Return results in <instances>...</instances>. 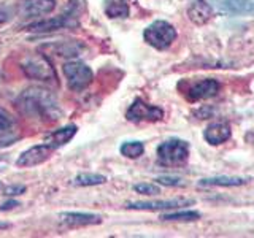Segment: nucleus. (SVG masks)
<instances>
[{
    "label": "nucleus",
    "instance_id": "obj_1",
    "mask_svg": "<svg viewBox=\"0 0 254 238\" xmlns=\"http://www.w3.org/2000/svg\"><path fill=\"white\" fill-rule=\"evenodd\" d=\"M16 107L21 115L43 124H53L62 118L61 103L54 94L40 86H32L22 91L16 100Z\"/></svg>",
    "mask_w": 254,
    "mask_h": 238
},
{
    "label": "nucleus",
    "instance_id": "obj_2",
    "mask_svg": "<svg viewBox=\"0 0 254 238\" xmlns=\"http://www.w3.org/2000/svg\"><path fill=\"white\" fill-rule=\"evenodd\" d=\"M143 38L145 42L153 46L154 50L164 51L167 48H170L173 42L177 40V29H175L170 22L167 21H154L143 32Z\"/></svg>",
    "mask_w": 254,
    "mask_h": 238
},
{
    "label": "nucleus",
    "instance_id": "obj_3",
    "mask_svg": "<svg viewBox=\"0 0 254 238\" xmlns=\"http://www.w3.org/2000/svg\"><path fill=\"white\" fill-rule=\"evenodd\" d=\"M189 157V143L180 138H170L157 146V159L162 165H181Z\"/></svg>",
    "mask_w": 254,
    "mask_h": 238
},
{
    "label": "nucleus",
    "instance_id": "obj_4",
    "mask_svg": "<svg viewBox=\"0 0 254 238\" xmlns=\"http://www.w3.org/2000/svg\"><path fill=\"white\" fill-rule=\"evenodd\" d=\"M62 73L71 91H84L92 83L94 73L89 65L81 60H68L62 65Z\"/></svg>",
    "mask_w": 254,
    "mask_h": 238
},
{
    "label": "nucleus",
    "instance_id": "obj_5",
    "mask_svg": "<svg viewBox=\"0 0 254 238\" xmlns=\"http://www.w3.org/2000/svg\"><path fill=\"white\" fill-rule=\"evenodd\" d=\"M21 70L26 73V76L32 79H38V81L45 83H58V76L45 56H34V58H27L21 62Z\"/></svg>",
    "mask_w": 254,
    "mask_h": 238
},
{
    "label": "nucleus",
    "instance_id": "obj_6",
    "mask_svg": "<svg viewBox=\"0 0 254 238\" xmlns=\"http://www.w3.org/2000/svg\"><path fill=\"white\" fill-rule=\"evenodd\" d=\"M164 118V110L156 105H149L145 100L135 99L129 110L126 111V119L130 122H157Z\"/></svg>",
    "mask_w": 254,
    "mask_h": 238
},
{
    "label": "nucleus",
    "instance_id": "obj_7",
    "mask_svg": "<svg viewBox=\"0 0 254 238\" xmlns=\"http://www.w3.org/2000/svg\"><path fill=\"white\" fill-rule=\"evenodd\" d=\"M194 205L192 198H170V200H146V202H127V210H140V211H164V210H177L181 206Z\"/></svg>",
    "mask_w": 254,
    "mask_h": 238
},
{
    "label": "nucleus",
    "instance_id": "obj_8",
    "mask_svg": "<svg viewBox=\"0 0 254 238\" xmlns=\"http://www.w3.org/2000/svg\"><path fill=\"white\" fill-rule=\"evenodd\" d=\"M219 89H221V84L218 79L205 78L190 84L186 89L185 95L189 102H198V100H206V99L214 97V95L219 92Z\"/></svg>",
    "mask_w": 254,
    "mask_h": 238
},
{
    "label": "nucleus",
    "instance_id": "obj_9",
    "mask_svg": "<svg viewBox=\"0 0 254 238\" xmlns=\"http://www.w3.org/2000/svg\"><path fill=\"white\" fill-rule=\"evenodd\" d=\"M53 151H54V148L46 145V143H43V145H35V146L24 151V153L18 157V161H16V165L21 167V169H29V167L40 165L50 159Z\"/></svg>",
    "mask_w": 254,
    "mask_h": 238
},
{
    "label": "nucleus",
    "instance_id": "obj_10",
    "mask_svg": "<svg viewBox=\"0 0 254 238\" xmlns=\"http://www.w3.org/2000/svg\"><path fill=\"white\" fill-rule=\"evenodd\" d=\"M19 140L14 118L5 108L0 107V149L13 145Z\"/></svg>",
    "mask_w": 254,
    "mask_h": 238
},
{
    "label": "nucleus",
    "instance_id": "obj_11",
    "mask_svg": "<svg viewBox=\"0 0 254 238\" xmlns=\"http://www.w3.org/2000/svg\"><path fill=\"white\" fill-rule=\"evenodd\" d=\"M211 2L221 13L254 16V0H211Z\"/></svg>",
    "mask_w": 254,
    "mask_h": 238
},
{
    "label": "nucleus",
    "instance_id": "obj_12",
    "mask_svg": "<svg viewBox=\"0 0 254 238\" xmlns=\"http://www.w3.org/2000/svg\"><path fill=\"white\" fill-rule=\"evenodd\" d=\"M70 24H71V18H68L67 14H62V16H54V18L32 22L29 26H26L24 30L32 32V34H51V32L61 30L70 26Z\"/></svg>",
    "mask_w": 254,
    "mask_h": 238
},
{
    "label": "nucleus",
    "instance_id": "obj_13",
    "mask_svg": "<svg viewBox=\"0 0 254 238\" xmlns=\"http://www.w3.org/2000/svg\"><path fill=\"white\" fill-rule=\"evenodd\" d=\"M56 0H24L19 6L21 16L27 19H34L38 16H46L54 11Z\"/></svg>",
    "mask_w": 254,
    "mask_h": 238
},
{
    "label": "nucleus",
    "instance_id": "obj_14",
    "mask_svg": "<svg viewBox=\"0 0 254 238\" xmlns=\"http://www.w3.org/2000/svg\"><path fill=\"white\" fill-rule=\"evenodd\" d=\"M59 221L68 227H84L100 224L102 216L94 213H81V211H64L59 214Z\"/></svg>",
    "mask_w": 254,
    "mask_h": 238
},
{
    "label": "nucleus",
    "instance_id": "obj_15",
    "mask_svg": "<svg viewBox=\"0 0 254 238\" xmlns=\"http://www.w3.org/2000/svg\"><path fill=\"white\" fill-rule=\"evenodd\" d=\"M214 8L206 0H194L188 8V18L197 26H203L213 18Z\"/></svg>",
    "mask_w": 254,
    "mask_h": 238
},
{
    "label": "nucleus",
    "instance_id": "obj_16",
    "mask_svg": "<svg viewBox=\"0 0 254 238\" xmlns=\"http://www.w3.org/2000/svg\"><path fill=\"white\" fill-rule=\"evenodd\" d=\"M40 50H45L46 53L61 56V58H76V56L83 53L84 45L79 42H54V43L42 46Z\"/></svg>",
    "mask_w": 254,
    "mask_h": 238
},
{
    "label": "nucleus",
    "instance_id": "obj_17",
    "mask_svg": "<svg viewBox=\"0 0 254 238\" xmlns=\"http://www.w3.org/2000/svg\"><path fill=\"white\" fill-rule=\"evenodd\" d=\"M230 135H232V132H230V127L226 122H211L203 130V138L211 146H216L227 141L230 138Z\"/></svg>",
    "mask_w": 254,
    "mask_h": 238
},
{
    "label": "nucleus",
    "instance_id": "obj_18",
    "mask_svg": "<svg viewBox=\"0 0 254 238\" xmlns=\"http://www.w3.org/2000/svg\"><path fill=\"white\" fill-rule=\"evenodd\" d=\"M78 132V127L75 124H70V125H65V127H61L58 130H53L51 133L46 135L45 138V143L46 145H50L51 148H61L64 145H67V143L75 137Z\"/></svg>",
    "mask_w": 254,
    "mask_h": 238
},
{
    "label": "nucleus",
    "instance_id": "obj_19",
    "mask_svg": "<svg viewBox=\"0 0 254 238\" xmlns=\"http://www.w3.org/2000/svg\"><path fill=\"white\" fill-rule=\"evenodd\" d=\"M250 179L248 178H240V177H213V178H205L198 181L200 187H213V186H221V187H237L246 184Z\"/></svg>",
    "mask_w": 254,
    "mask_h": 238
},
{
    "label": "nucleus",
    "instance_id": "obj_20",
    "mask_svg": "<svg viewBox=\"0 0 254 238\" xmlns=\"http://www.w3.org/2000/svg\"><path fill=\"white\" fill-rule=\"evenodd\" d=\"M103 10L108 18H127L130 13L129 10V3L126 0H105V5H103Z\"/></svg>",
    "mask_w": 254,
    "mask_h": 238
},
{
    "label": "nucleus",
    "instance_id": "obj_21",
    "mask_svg": "<svg viewBox=\"0 0 254 238\" xmlns=\"http://www.w3.org/2000/svg\"><path fill=\"white\" fill-rule=\"evenodd\" d=\"M103 182H107V177H103L100 173H79L73 178L71 184L79 187H91V186H100Z\"/></svg>",
    "mask_w": 254,
    "mask_h": 238
},
{
    "label": "nucleus",
    "instance_id": "obj_22",
    "mask_svg": "<svg viewBox=\"0 0 254 238\" xmlns=\"http://www.w3.org/2000/svg\"><path fill=\"white\" fill-rule=\"evenodd\" d=\"M119 153L127 159H138L145 153V146L141 141H124L119 148Z\"/></svg>",
    "mask_w": 254,
    "mask_h": 238
},
{
    "label": "nucleus",
    "instance_id": "obj_23",
    "mask_svg": "<svg viewBox=\"0 0 254 238\" xmlns=\"http://www.w3.org/2000/svg\"><path fill=\"white\" fill-rule=\"evenodd\" d=\"M162 221H197L200 219V213L194 210H185V211H175V213H165L161 216Z\"/></svg>",
    "mask_w": 254,
    "mask_h": 238
},
{
    "label": "nucleus",
    "instance_id": "obj_24",
    "mask_svg": "<svg viewBox=\"0 0 254 238\" xmlns=\"http://www.w3.org/2000/svg\"><path fill=\"white\" fill-rule=\"evenodd\" d=\"M133 190L140 195H156L161 194V187L156 184H151V182H140V184H135Z\"/></svg>",
    "mask_w": 254,
    "mask_h": 238
},
{
    "label": "nucleus",
    "instance_id": "obj_25",
    "mask_svg": "<svg viewBox=\"0 0 254 238\" xmlns=\"http://www.w3.org/2000/svg\"><path fill=\"white\" fill-rule=\"evenodd\" d=\"M156 181L162 186H169V187H178V186H185V181L178 177H169V175H164V177L156 178Z\"/></svg>",
    "mask_w": 254,
    "mask_h": 238
},
{
    "label": "nucleus",
    "instance_id": "obj_26",
    "mask_svg": "<svg viewBox=\"0 0 254 238\" xmlns=\"http://www.w3.org/2000/svg\"><path fill=\"white\" fill-rule=\"evenodd\" d=\"M26 192V186H21V184H13V186H8L5 189V195L6 197H14V195H21Z\"/></svg>",
    "mask_w": 254,
    "mask_h": 238
},
{
    "label": "nucleus",
    "instance_id": "obj_27",
    "mask_svg": "<svg viewBox=\"0 0 254 238\" xmlns=\"http://www.w3.org/2000/svg\"><path fill=\"white\" fill-rule=\"evenodd\" d=\"M16 206H19V202H18V200H8V202L2 203V206H0V211L13 210V208H16Z\"/></svg>",
    "mask_w": 254,
    "mask_h": 238
},
{
    "label": "nucleus",
    "instance_id": "obj_28",
    "mask_svg": "<svg viewBox=\"0 0 254 238\" xmlns=\"http://www.w3.org/2000/svg\"><path fill=\"white\" fill-rule=\"evenodd\" d=\"M10 18H11L10 10H8V8H5V6L0 8V22H5V21H8Z\"/></svg>",
    "mask_w": 254,
    "mask_h": 238
},
{
    "label": "nucleus",
    "instance_id": "obj_29",
    "mask_svg": "<svg viewBox=\"0 0 254 238\" xmlns=\"http://www.w3.org/2000/svg\"><path fill=\"white\" fill-rule=\"evenodd\" d=\"M10 224H6V222H0V229H8Z\"/></svg>",
    "mask_w": 254,
    "mask_h": 238
},
{
    "label": "nucleus",
    "instance_id": "obj_30",
    "mask_svg": "<svg viewBox=\"0 0 254 238\" xmlns=\"http://www.w3.org/2000/svg\"><path fill=\"white\" fill-rule=\"evenodd\" d=\"M2 79H3V75H2V71H0V83H2Z\"/></svg>",
    "mask_w": 254,
    "mask_h": 238
},
{
    "label": "nucleus",
    "instance_id": "obj_31",
    "mask_svg": "<svg viewBox=\"0 0 254 238\" xmlns=\"http://www.w3.org/2000/svg\"><path fill=\"white\" fill-rule=\"evenodd\" d=\"M0 187H2V182H0Z\"/></svg>",
    "mask_w": 254,
    "mask_h": 238
}]
</instances>
